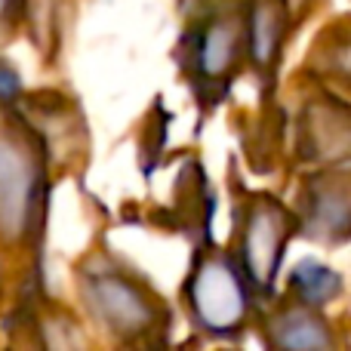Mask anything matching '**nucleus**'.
Returning a JSON list of instances; mask_svg holds the SVG:
<instances>
[{"label":"nucleus","mask_w":351,"mask_h":351,"mask_svg":"<svg viewBox=\"0 0 351 351\" xmlns=\"http://www.w3.org/2000/svg\"><path fill=\"white\" fill-rule=\"evenodd\" d=\"M185 299L197 327L213 336H237L250 317V280L222 250L197 256L185 284Z\"/></svg>","instance_id":"f257e3e1"},{"label":"nucleus","mask_w":351,"mask_h":351,"mask_svg":"<svg viewBox=\"0 0 351 351\" xmlns=\"http://www.w3.org/2000/svg\"><path fill=\"white\" fill-rule=\"evenodd\" d=\"M182 53H185L188 74L204 90L222 84L228 86L247 56V10L231 0L206 6L197 22L188 28Z\"/></svg>","instance_id":"f03ea898"},{"label":"nucleus","mask_w":351,"mask_h":351,"mask_svg":"<svg viewBox=\"0 0 351 351\" xmlns=\"http://www.w3.org/2000/svg\"><path fill=\"white\" fill-rule=\"evenodd\" d=\"M43 170L22 127L0 121V231L10 241L28 237L40 213Z\"/></svg>","instance_id":"7ed1b4c3"},{"label":"nucleus","mask_w":351,"mask_h":351,"mask_svg":"<svg viewBox=\"0 0 351 351\" xmlns=\"http://www.w3.org/2000/svg\"><path fill=\"white\" fill-rule=\"evenodd\" d=\"M80 293L99 327L121 339H142L158 330L160 305L139 278L99 265L84 274Z\"/></svg>","instance_id":"20e7f679"},{"label":"nucleus","mask_w":351,"mask_h":351,"mask_svg":"<svg viewBox=\"0 0 351 351\" xmlns=\"http://www.w3.org/2000/svg\"><path fill=\"white\" fill-rule=\"evenodd\" d=\"M299 216L287 210L280 200L268 194H253L243 204L241 225V268L247 274L250 287L268 293L280 271L287 243L296 234Z\"/></svg>","instance_id":"39448f33"},{"label":"nucleus","mask_w":351,"mask_h":351,"mask_svg":"<svg viewBox=\"0 0 351 351\" xmlns=\"http://www.w3.org/2000/svg\"><path fill=\"white\" fill-rule=\"evenodd\" d=\"M302 216L299 225L315 241L339 243L351 237V176L348 173H321L311 176L299 191Z\"/></svg>","instance_id":"423d86ee"},{"label":"nucleus","mask_w":351,"mask_h":351,"mask_svg":"<svg viewBox=\"0 0 351 351\" xmlns=\"http://www.w3.org/2000/svg\"><path fill=\"white\" fill-rule=\"evenodd\" d=\"M290 28V10L284 0H253L247 3V59L262 77H271Z\"/></svg>","instance_id":"0eeeda50"},{"label":"nucleus","mask_w":351,"mask_h":351,"mask_svg":"<svg viewBox=\"0 0 351 351\" xmlns=\"http://www.w3.org/2000/svg\"><path fill=\"white\" fill-rule=\"evenodd\" d=\"M271 342L280 348H330L333 333L324 324V317L315 315V308L299 302L293 308H284L271 321Z\"/></svg>","instance_id":"6e6552de"},{"label":"nucleus","mask_w":351,"mask_h":351,"mask_svg":"<svg viewBox=\"0 0 351 351\" xmlns=\"http://www.w3.org/2000/svg\"><path fill=\"white\" fill-rule=\"evenodd\" d=\"M290 287L299 296V302L311 305V308H321V305L333 302V299L342 293V278L333 271V268L305 259V262H299L296 271H293Z\"/></svg>","instance_id":"1a4fd4ad"},{"label":"nucleus","mask_w":351,"mask_h":351,"mask_svg":"<svg viewBox=\"0 0 351 351\" xmlns=\"http://www.w3.org/2000/svg\"><path fill=\"white\" fill-rule=\"evenodd\" d=\"M324 68H327L330 77H336L342 86L351 90V31L336 34L330 40L327 53H324Z\"/></svg>","instance_id":"9d476101"},{"label":"nucleus","mask_w":351,"mask_h":351,"mask_svg":"<svg viewBox=\"0 0 351 351\" xmlns=\"http://www.w3.org/2000/svg\"><path fill=\"white\" fill-rule=\"evenodd\" d=\"M19 93V80H16V74L10 71V68L3 65V62H0V102H10L12 96H16Z\"/></svg>","instance_id":"9b49d317"},{"label":"nucleus","mask_w":351,"mask_h":351,"mask_svg":"<svg viewBox=\"0 0 351 351\" xmlns=\"http://www.w3.org/2000/svg\"><path fill=\"white\" fill-rule=\"evenodd\" d=\"M19 10H22V0H0V31L16 22Z\"/></svg>","instance_id":"f8f14e48"}]
</instances>
